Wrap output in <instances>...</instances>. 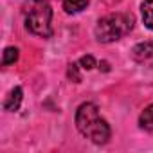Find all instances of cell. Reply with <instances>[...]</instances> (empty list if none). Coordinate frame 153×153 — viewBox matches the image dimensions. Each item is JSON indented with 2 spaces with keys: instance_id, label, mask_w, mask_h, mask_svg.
Here are the masks:
<instances>
[{
  "instance_id": "6da1fadb",
  "label": "cell",
  "mask_w": 153,
  "mask_h": 153,
  "mask_svg": "<svg viewBox=\"0 0 153 153\" xmlns=\"http://www.w3.org/2000/svg\"><path fill=\"white\" fill-rule=\"evenodd\" d=\"M76 126L79 133L96 144H106L112 131L108 123L101 117L99 108L94 103H83L76 110Z\"/></svg>"
},
{
  "instance_id": "7a4b0ae2",
  "label": "cell",
  "mask_w": 153,
  "mask_h": 153,
  "mask_svg": "<svg viewBox=\"0 0 153 153\" xmlns=\"http://www.w3.org/2000/svg\"><path fill=\"white\" fill-rule=\"evenodd\" d=\"M24 20L31 34L40 38L52 36V9L47 0H25L24 4Z\"/></svg>"
},
{
  "instance_id": "3957f363",
  "label": "cell",
  "mask_w": 153,
  "mask_h": 153,
  "mask_svg": "<svg viewBox=\"0 0 153 153\" xmlns=\"http://www.w3.org/2000/svg\"><path fill=\"white\" fill-rule=\"evenodd\" d=\"M133 16L128 13H112L106 15L103 18H99L97 25H96V38L101 43H112L121 40L123 36H126L131 29H133Z\"/></svg>"
},
{
  "instance_id": "277c9868",
  "label": "cell",
  "mask_w": 153,
  "mask_h": 153,
  "mask_svg": "<svg viewBox=\"0 0 153 153\" xmlns=\"http://www.w3.org/2000/svg\"><path fill=\"white\" fill-rule=\"evenodd\" d=\"M131 58H133L137 63L151 65V67H153V42L137 43V45L131 49Z\"/></svg>"
},
{
  "instance_id": "5b68a950",
  "label": "cell",
  "mask_w": 153,
  "mask_h": 153,
  "mask_svg": "<svg viewBox=\"0 0 153 153\" xmlns=\"http://www.w3.org/2000/svg\"><path fill=\"white\" fill-rule=\"evenodd\" d=\"M22 99H24V90H22V87H15V88L9 92L7 99L4 101V110H7V112H16V110L20 108V105H22Z\"/></svg>"
},
{
  "instance_id": "8992f818",
  "label": "cell",
  "mask_w": 153,
  "mask_h": 153,
  "mask_svg": "<svg viewBox=\"0 0 153 153\" xmlns=\"http://www.w3.org/2000/svg\"><path fill=\"white\" fill-rule=\"evenodd\" d=\"M139 124H140L142 130L153 131V105H149V106H146L142 110V114L139 117Z\"/></svg>"
},
{
  "instance_id": "52a82bcc",
  "label": "cell",
  "mask_w": 153,
  "mask_h": 153,
  "mask_svg": "<svg viewBox=\"0 0 153 153\" xmlns=\"http://www.w3.org/2000/svg\"><path fill=\"white\" fill-rule=\"evenodd\" d=\"M87 6H88V0H65V2H63V9L68 15L81 13Z\"/></svg>"
},
{
  "instance_id": "ba28073f",
  "label": "cell",
  "mask_w": 153,
  "mask_h": 153,
  "mask_svg": "<svg viewBox=\"0 0 153 153\" xmlns=\"http://www.w3.org/2000/svg\"><path fill=\"white\" fill-rule=\"evenodd\" d=\"M140 11H142L144 25L153 31V0H144L142 6H140Z\"/></svg>"
},
{
  "instance_id": "9c48e42d",
  "label": "cell",
  "mask_w": 153,
  "mask_h": 153,
  "mask_svg": "<svg viewBox=\"0 0 153 153\" xmlns=\"http://www.w3.org/2000/svg\"><path fill=\"white\" fill-rule=\"evenodd\" d=\"M16 59H18V49H16V47H7V49L4 51V56H2V65H4V67L13 65Z\"/></svg>"
},
{
  "instance_id": "30bf717a",
  "label": "cell",
  "mask_w": 153,
  "mask_h": 153,
  "mask_svg": "<svg viewBox=\"0 0 153 153\" xmlns=\"http://www.w3.org/2000/svg\"><path fill=\"white\" fill-rule=\"evenodd\" d=\"M67 78L74 83H81V74H79V65L78 63H70L67 68Z\"/></svg>"
},
{
  "instance_id": "8fae6325",
  "label": "cell",
  "mask_w": 153,
  "mask_h": 153,
  "mask_svg": "<svg viewBox=\"0 0 153 153\" xmlns=\"http://www.w3.org/2000/svg\"><path fill=\"white\" fill-rule=\"evenodd\" d=\"M79 65H81V68H87V70H92L94 67H96V59H94V56H83L81 59H79Z\"/></svg>"
},
{
  "instance_id": "7c38bea8",
  "label": "cell",
  "mask_w": 153,
  "mask_h": 153,
  "mask_svg": "<svg viewBox=\"0 0 153 153\" xmlns=\"http://www.w3.org/2000/svg\"><path fill=\"white\" fill-rule=\"evenodd\" d=\"M99 70L108 72V70H110V63H108V61H101V63H99Z\"/></svg>"
}]
</instances>
